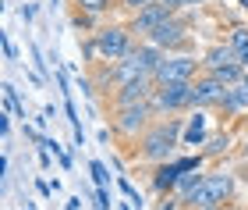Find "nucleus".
Returning <instances> with one entry per match:
<instances>
[{
	"instance_id": "5701e85b",
	"label": "nucleus",
	"mask_w": 248,
	"mask_h": 210,
	"mask_svg": "<svg viewBox=\"0 0 248 210\" xmlns=\"http://www.w3.org/2000/svg\"><path fill=\"white\" fill-rule=\"evenodd\" d=\"M149 4H156V0H121V7H128V11H135V15H139V11H145Z\"/></svg>"
},
{
	"instance_id": "0eeeda50",
	"label": "nucleus",
	"mask_w": 248,
	"mask_h": 210,
	"mask_svg": "<svg viewBox=\"0 0 248 210\" xmlns=\"http://www.w3.org/2000/svg\"><path fill=\"white\" fill-rule=\"evenodd\" d=\"M170 18H174V11L156 0V4H149L145 11H139V15L131 18V32H139V36H153V32L160 29V25H167Z\"/></svg>"
},
{
	"instance_id": "423d86ee",
	"label": "nucleus",
	"mask_w": 248,
	"mask_h": 210,
	"mask_svg": "<svg viewBox=\"0 0 248 210\" xmlns=\"http://www.w3.org/2000/svg\"><path fill=\"white\" fill-rule=\"evenodd\" d=\"M156 114V110L149 107V104H139V107H124V110H117V118H114V128L121 132V136H128V139H135L139 132L149 125V118Z\"/></svg>"
},
{
	"instance_id": "a878e982",
	"label": "nucleus",
	"mask_w": 248,
	"mask_h": 210,
	"mask_svg": "<svg viewBox=\"0 0 248 210\" xmlns=\"http://www.w3.org/2000/svg\"><path fill=\"white\" fill-rule=\"evenodd\" d=\"M36 192L43 196V200H50V196H53V185H50V182H43V178H39V182H36Z\"/></svg>"
},
{
	"instance_id": "412c9836",
	"label": "nucleus",
	"mask_w": 248,
	"mask_h": 210,
	"mask_svg": "<svg viewBox=\"0 0 248 210\" xmlns=\"http://www.w3.org/2000/svg\"><path fill=\"white\" fill-rule=\"evenodd\" d=\"M89 175H93L96 189H107V185H110V171H107L103 160H93V164H89Z\"/></svg>"
},
{
	"instance_id": "b1692460",
	"label": "nucleus",
	"mask_w": 248,
	"mask_h": 210,
	"mask_svg": "<svg viewBox=\"0 0 248 210\" xmlns=\"http://www.w3.org/2000/svg\"><path fill=\"white\" fill-rule=\"evenodd\" d=\"M82 4V11H103V7H110L114 0H78Z\"/></svg>"
},
{
	"instance_id": "1a4fd4ad",
	"label": "nucleus",
	"mask_w": 248,
	"mask_h": 210,
	"mask_svg": "<svg viewBox=\"0 0 248 210\" xmlns=\"http://www.w3.org/2000/svg\"><path fill=\"white\" fill-rule=\"evenodd\" d=\"M153 89H156V79H142V82L121 86V89L114 93V104H117V110H124V107H139V104H149Z\"/></svg>"
},
{
	"instance_id": "39448f33",
	"label": "nucleus",
	"mask_w": 248,
	"mask_h": 210,
	"mask_svg": "<svg viewBox=\"0 0 248 210\" xmlns=\"http://www.w3.org/2000/svg\"><path fill=\"white\" fill-rule=\"evenodd\" d=\"M223 93H227V86H223V82H217L213 75H202L199 82H191V107H195V110L220 107L223 104Z\"/></svg>"
},
{
	"instance_id": "ea45409f",
	"label": "nucleus",
	"mask_w": 248,
	"mask_h": 210,
	"mask_svg": "<svg viewBox=\"0 0 248 210\" xmlns=\"http://www.w3.org/2000/svg\"><path fill=\"white\" fill-rule=\"evenodd\" d=\"M96 210H99V207H96Z\"/></svg>"
},
{
	"instance_id": "a211bd4d",
	"label": "nucleus",
	"mask_w": 248,
	"mask_h": 210,
	"mask_svg": "<svg viewBox=\"0 0 248 210\" xmlns=\"http://www.w3.org/2000/svg\"><path fill=\"white\" fill-rule=\"evenodd\" d=\"M4 107H7L15 118H25V107H21V100H18V89H15L11 82H4Z\"/></svg>"
},
{
	"instance_id": "f257e3e1",
	"label": "nucleus",
	"mask_w": 248,
	"mask_h": 210,
	"mask_svg": "<svg viewBox=\"0 0 248 210\" xmlns=\"http://www.w3.org/2000/svg\"><path fill=\"white\" fill-rule=\"evenodd\" d=\"M181 139H185V121L167 118V121L153 125V128L142 136V157L160 164V160L170 157V150H174V146H181Z\"/></svg>"
},
{
	"instance_id": "72a5a7b5",
	"label": "nucleus",
	"mask_w": 248,
	"mask_h": 210,
	"mask_svg": "<svg viewBox=\"0 0 248 210\" xmlns=\"http://www.w3.org/2000/svg\"><path fill=\"white\" fill-rule=\"evenodd\" d=\"M199 4H206V0H185V7H199Z\"/></svg>"
},
{
	"instance_id": "cd10ccee",
	"label": "nucleus",
	"mask_w": 248,
	"mask_h": 210,
	"mask_svg": "<svg viewBox=\"0 0 248 210\" xmlns=\"http://www.w3.org/2000/svg\"><path fill=\"white\" fill-rule=\"evenodd\" d=\"M4 57L7 61H18V50H15V43H11L7 36H4Z\"/></svg>"
},
{
	"instance_id": "f03ea898",
	"label": "nucleus",
	"mask_w": 248,
	"mask_h": 210,
	"mask_svg": "<svg viewBox=\"0 0 248 210\" xmlns=\"http://www.w3.org/2000/svg\"><path fill=\"white\" fill-rule=\"evenodd\" d=\"M231 189H234V178H231V175H223V171H217V175H202V185L188 196V207H191V210L220 207V203L231 196Z\"/></svg>"
},
{
	"instance_id": "c756f323",
	"label": "nucleus",
	"mask_w": 248,
	"mask_h": 210,
	"mask_svg": "<svg viewBox=\"0 0 248 210\" xmlns=\"http://www.w3.org/2000/svg\"><path fill=\"white\" fill-rule=\"evenodd\" d=\"M78 207H82V196H71V200L64 203V210H78Z\"/></svg>"
},
{
	"instance_id": "7ed1b4c3",
	"label": "nucleus",
	"mask_w": 248,
	"mask_h": 210,
	"mask_svg": "<svg viewBox=\"0 0 248 210\" xmlns=\"http://www.w3.org/2000/svg\"><path fill=\"white\" fill-rule=\"evenodd\" d=\"M149 107L156 114H170V110H185L191 107V82H167L156 86L149 96Z\"/></svg>"
},
{
	"instance_id": "f8f14e48",
	"label": "nucleus",
	"mask_w": 248,
	"mask_h": 210,
	"mask_svg": "<svg viewBox=\"0 0 248 210\" xmlns=\"http://www.w3.org/2000/svg\"><path fill=\"white\" fill-rule=\"evenodd\" d=\"M223 114H241V110H248V75L241 82L227 86V93H223V104H220Z\"/></svg>"
},
{
	"instance_id": "473e14b6",
	"label": "nucleus",
	"mask_w": 248,
	"mask_h": 210,
	"mask_svg": "<svg viewBox=\"0 0 248 210\" xmlns=\"http://www.w3.org/2000/svg\"><path fill=\"white\" fill-rule=\"evenodd\" d=\"M174 207H177V200H167V203H163L160 210H174Z\"/></svg>"
},
{
	"instance_id": "c9c22d12",
	"label": "nucleus",
	"mask_w": 248,
	"mask_h": 210,
	"mask_svg": "<svg viewBox=\"0 0 248 210\" xmlns=\"http://www.w3.org/2000/svg\"><path fill=\"white\" fill-rule=\"evenodd\" d=\"M241 7H248V0H241Z\"/></svg>"
},
{
	"instance_id": "dca6fc26",
	"label": "nucleus",
	"mask_w": 248,
	"mask_h": 210,
	"mask_svg": "<svg viewBox=\"0 0 248 210\" xmlns=\"http://www.w3.org/2000/svg\"><path fill=\"white\" fill-rule=\"evenodd\" d=\"M202 185V175L199 171H191V175H181V178H177V185H174V196H177V203H188V196L195 192Z\"/></svg>"
},
{
	"instance_id": "9b49d317",
	"label": "nucleus",
	"mask_w": 248,
	"mask_h": 210,
	"mask_svg": "<svg viewBox=\"0 0 248 210\" xmlns=\"http://www.w3.org/2000/svg\"><path fill=\"white\" fill-rule=\"evenodd\" d=\"M185 39H188L185 36V25H181V21H174V18L149 36V43H153V47H160V50H177V47H185Z\"/></svg>"
},
{
	"instance_id": "aec40b11",
	"label": "nucleus",
	"mask_w": 248,
	"mask_h": 210,
	"mask_svg": "<svg viewBox=\"0 0 248 210\" xmlns=\"http://www.w3.org/2000/svg\"><path fill=\"white\" fill-rule=\"evenodd\" d=\"M227 47L238 53V57H245V53H248V29H234L231 39H227Z\"/></svg>"
},
{
	"instance_id": "e433bc0d",
	"label": "nucleus",
	"mask_w": 248,
	"mask_h": 210,
	"mask_svg": "<svg viewBox=\"0 0 248 210\" xmlns=\"http://www.w3.org/2000/svg\"><path fill=\"white\" fill-rule=\"evenodd\" d=\"M209 210H223V207H209Z\"/></svg>"
},
{
	"instance_id": "bb28decb",
	"label": "nucleus",
	"mask_w": 248,
	"mask_h": 210,
	"mask_svg": "<svg viewBox=\"0 0 248 210\" xmlns=\"http://www.w3.org/2000/svg\"><path fill=\"white\" fill-rule=\"evenodd\" d=\"M32 61H36V64H39V71L46 75V61H43V50L36 47V43H32Z\"/></svg>"
},
{
	"instance_id": "6ab92c4d",
	"label": "nucleus",
	"mask_w": 248,
	"mask_h": 210,
	"mask_svg": "<svg viewBox=\"0 0 248 210\" xmlns=\"http://www.w3.org/2000/svg\"><path fill=\"white\" fill-rule=\"evenodd\" d=\"M231 150V136L223 132V136H209L206 142V157H220V153H227Z\"/></svg>"
},
{
	"instance_id": "c85d7f7f",
	"label": "nucleus",
	"mask_w": 248,
	"mask_h": 210,
	"mask_svg": "<svg viewBox=\"0 0 248 210\" xmlns=\"http://www.w3.org/2000/svg\"><path fill=\"white\" fill-rule=\"evenodd\" d=\"M18 15H21V18H25V21H32V18H36V7H32V4H25V7H21V11H18Z\"/></svg>"
},
{
	"instance_id": "f704fd0d",
	"label": "nucleus",
	"mask_w": 248,
	"mask_h": 210,
	"mask_svg": "<svg viewBox=\"0 0 248 210\" xmlns=\"http://www.w3.org/2000/svg\"><path fill=\"white\" fill-rule=\"evenodd\" d=\"M114 210H135V207H131V203H117Z\"/></svg>"
},
{
	"instance_id": "2eb2a0df",
	"label": "nucleus",
	"mask_w": 248,
	"mask_h": 210,
	"mask_svg": "<svg viewBox=\"0 0 248 210\" xmlns=\"http://www.w3.org/2000/svg\"><path fill=\"white\" fill-rule=\"evenodd\" d=\"M227 64H238V53H234L231 47H213L206 53V68L217 71V68H227Z\"/></svg>"
},
{
	"instance_id": "20e7f679",
	"label": "nucleus",
	"mask_w": 248,
	"mask_h": 210,
	"mask_svg": "<svg viewBox=\"0 0 248 210\" xmlns=\"http://www.w3.org/2000/svg\"><path fill=\"white\" fill-rule=\"evenodd\" d=\"M96 50L103 53L107 61H124L131 53V29L121 25H107L96 32Z\"/></svg>"
},
{
	"instance_id": "6e6552de",
	"label": "nucleus",
	"mask_w": 248,
	"mask_h": 210,
	"mask_svg": "<svg viewBox=\"0 0 248 210\" xmlns=\"http://www.w3.org/2000/svg\"><path fill=\"white\" fill-rule=\"evenodd\" d=\"M195 64L191 57H167L160 64V71H156V86H167V82H191V75H195Z\"/></svg>"
},
{
	"instance_id": "4468645a",
	"label": "nucleus",
	"mask_w": 248,
	"mask_h": 210,
	"mask_svg": "<svg viewBox=\"0 0 248 210\" xmlns=\"http://www.w3.org/2000/svg\"><path fill=\"white\" fill-rule=\"evenodd\" d=\"M177 178H181V171H177V164H160V168L153 171V189L156 192H170Z\"/></svg>"
},
{
	"instance_id": "f3484780",
	"label": "nucleus",
	"mask_w": 248,
	"mask_h": 210,
	"mask_svg": "<svg viewBox=\"0 0 248 210\" xmlns=\"http://www.w3.org/2000/svg\"><path fill=\"white\" fill-rule=\"evenodd\" d=\"M217 82H223V86H234V82H241L245 79V68L241 64H227V68H217V71H209Z\"/></svg>"
},
{
	"instance_id": "4c0bfd02",
	"label": "nucleus",
	"mask_w": 248,
	"mask_h": 210,
	"mask_svg": "<svg viewBox=\"0 0 248 210\" xmlns=\"http://www.w3.org/2000/svg\"><path fill=\"white\" fill-rule=\"evenodd\" d=\"M25 210H32V207H25Z\"/></svg>"
},
{
	"instance_id": "9d476101",
	"label": "nucleus",
	"mask_w": 248,
	"mask_h": 210,
	"mask_svg": "<svg viewBox=\"0 0 248 210\" xmlns=\"http://www.w3.org/2000/svg\"><path fill=\"white\" fill-rule=\"evenodd\" d=\"M114 79L121 86H131V82H142V79H153V71L145 68V61L139 57V50H131L124 61H117V68H114Z\"/></svg>"
},
{
	"instance_id": "4be33fe9",
	"label": "nucleus",
	"mask_w": 248,
	"mask_h": 210,
	"mask_svg": "<svg viewBox=\"0 0 248 210\" xmlns=\"http://www.w3.org/2000/svg\"><path fill=\"white\" fill-rule=\"evenodd\" d=\"M117 189H121L124 196H128V203H131L135 210H142V196H139V189H135V185H131L128 178H124V175H121V178H117Z\"/></svg>"
},
{
	"instance_id": "58836bf2",
	"label": "nucleus",
	"mask_w": 248,
	"mask_h": 210,
	"mask_svg": "<svg viewBox=\"0 0 248 210\" xmlns=\"http://www.w3.org/2000/svg\"><path fill=\"white\" fill-rule=\"evenodd\" d=\"M53 4H57V0H53Z\"/></svg>"
},
{
	"instance_id": "2f4dec72",
	"label": "nucleus",
	"mask_w": 248,
	"mask_h": 210,
	"mask_svg": "<svg viewBox=\"0 0 248 210\" xmlns=\"http://www.w3.org/2000/svg\"><path fill=\"white\" fill-rule=\"evenodd\" d=\"M160 4H167L170 11H177V7H185V0H160Z\"/></svg>"
},
{
	"instance_id": "ddd939ff",
	"label": "nucleus",
	"mask_w": 248,
	"mask_h": 210,
	"mask_svg": "<svg viewBox=\"0 0 248 210\" xmlns=\"http://www.w3.org/2000/svg\"><path fill=\"white\" fill-rule=\"evenodd\" d=\"M185 146H206V142H209V132H206V114H202V110H199V114H191L188 121H185Z\"/></svg>"
},
{
	"instance_id": "393cba45",
	"label": "nucleus",
	"mask_w": 248,
	"mask_h": 210,
	"mask_svg": "<svg viewBox=\"0 0 248 210\" xmlns=\"http://www.w3.org/2000/svg\"><path fill=\"white\" fill-rule=\"evenodd\" d=\"M96 207L99 210H110V207H117V203H110V192L107 189H96Z\"/></svg>"
},
{
	"instance_id": "7c9ffc66",
	"label": "nucleus",
	"mask_w": 248,
	"mask_h": 210,
	"mask_svg": "<svg viewBox=\"0 0 248 210\" xmlns=\"http://www.w3.org/2000/svg\"><path fill=\"white\" fill-rule=\"evenodd\" d=\"M57 160H61V168H64V171H71V153H61Z\"/></svg>"
}]
</instances>
